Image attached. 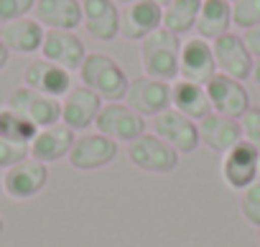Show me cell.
Segmentation results:
<instances>
[{
  "label": "cell",
  "instance_id": "cell-17",
  "mask_svg": "<svg viewBox=\"0 0 260 247\" xmlns=\"http://www.w3.org/2000/svg\"><path fill=\"white\" fill-rule=\"evenodd\" d=\"M23 82H26V87H31V89H36L46 97H54V99L64 97L72 89L69 72L56 66L54 61H46V59L31 61L26 66V72H23Z\"/></svg>",
  "mask_w": 260,
  "mask_h": 247
},
{
  "label": "cell",
  "instance_id": "cell-2",
  "mask_svg": "<svg viewBox=\"0 0 260 247\" xmlns=\"http://www.w3.org/2000/svg\"><path fill=\"white\" fill-rule=\"evenodd\" d=\"M79 77L84 82L87 89H92L94 94H100L102 99L117 102L125 97L127 92V77L125 72L117 66L115 59H110L107 54H87V59L79 66Z\"/></svg>",
  "mask_w": 260,
  "mask_h": 247
},
{
  "label": "cell",
  "instance_id": "cell-26",
  "mask_svg": "<svg viewBox=\"0 0 260 247\" xmlns=\"http://www.w3.org/2000/svg\"><path fill=\"white\" fill-rule=\"evenodd\" d=\"M36 133H39V128L34 125V122H28L26 117H21L11 107H0V138H3V140L31 146Z\"/></svg>",
  "mask_w": 260,
  "mask_h": 247
},
{
  "label": "cell",
  "instance_id": "cell-14",
  "mask_svg": "<svg viewBox=\"0 0 260 247\" xmlns=\"http://www.w3.org/2000/svg\"><path fill=\"white\" fill-rule=\"evenodd\" d=\"M41 56L46 61H54L56 66L74 72L82 66V61L87 59V49L82 44V39L74 31H54L49 28L41 44Z\"/></svg>",
  "mask_w": 260,
  "mask_h": 247
},
{
  "label": "cell",
  "instance_id": "cell-11",
  "mask_svg": "<svg viewBox=\"0 0 260 247\" xmlns=\"http://www.w3.org/2000/svg\"><path fill=\"white\" fill-rule=\"evenodd\" d=\"M214 74H217V64H214L212 44L199 39V36L186 39L181 44V51H179V77L204 87Z\"/></svg>",
  "mask_w": 260,
  "mask_h": 247
},
{
  "label": "cell",
  "instance_id": "cell-8",
  "mask_svg": "<svg viewBox=\"0 0 260 247\" xmlns=\"http://www.w3.org/2000/svg\"><path fill=\"white\" fill-rule=\"evenodd\" d=\"M153 135L166 140L179 153H191L199 146V128L197 122L181 115L179 110L169 107L153 117Z\"/></svg>",
  "mask_w": 260,
  "mask_h": 247
},
{
  "label": "cell",
  "instance_id": "cell-6",
  "mask_svg": "<svg viewBox=\"0 0 260 247\" xmlns=\"http://www.w3.org/2000/svg\"><path fill=\"white\" fill-rule=\"evenodd\" d=\"M212 51H214V64H217L219 74H224L230 79H237V82H242V79H247L252 74L255 59L247 51L242 36L227 31L224 36L212 41Z\"/></svg>",
  "mask_w": 260,
  "mask_h": 247
},
{
  "label": "cell",
  "instance_id": "cell-12",
  "mask_svg": "<svg viewBox=\"0 0 260 247\" xmlns=\"http://www.w3.org/2000/svg\"><path fill=\"white\" fill-rule=\"evenodd\" d=\"M204 89H207V97L212 102V112H217V115L237 120L250 107V94L242 87V82L230 79L219 72L204 84Z\"/></svg>",
  "mask_w": 260,
  "mask_h": 247
},
{
  "label": "cell",
  "instance_id": "cell-24",
  "mask_svg": "<svg viewBox=\"0 0 260 247\" xmlns=\"http://www.w3.org/2000/svg\"><path fill=\"white\" fill-rule=\"evenodd\" d=\"M230 26H232V3H227V0H202L199 18L194 26L199 31V39L214 41L224 36Z\"/></svg>",
  "mask_w": 260,
  "mask_h": 247
},
{
  "label": "cell",
  "instance_id": "cell-7",
  "mask_svg": "<svg viewBox=\"0 0 260 247\" xmlns=\"http://www.w3.org/2000/svg\"><path fill=\"white\" fill-rule=\"evenodd\" d=\"M257 173H260V151L252 143L240 140L237 146H232L224 153L222 179L227 181L230 189H235V191L247 189L250 184L257 181Z\"/></svg>",
  "mask_w": 260,
  "mask_h": 247
},
{
  "label": "cell",
  "instance_id": "cell-20",
  "mask_svg": "<svg viewBox=\"0 0 260 247\" xmlns=\"http://www.w3.org/2000/svg\"><path fill=\"white\" fill-rule=\"evenodd\" d=\"M36 21L49 31H74L82 23V3L79 0H36L34 6Z\"/></svg>",
  "mask_w": 260,
  "mask_h": 247
},
{
  "label": "cell",
  "instance_id": "cell-36",
  "mask_svg": "<svg viewBox=\"0 0 260 247\" xmlns=\"http://www.w3.org/2000/svg\"><path fill=\"white\" fill-rule=\"evenodd\" d=\"M120 3H125V6H127V3H133V0H120Z\"/></svg>",
  "mask_w": 260,
  "mask_h": 247
},
{
  "label": "cell",
  "instance_id": "cell-10",
  "mask_svg": "<svg viewBox=\"0 0 260 247\" xmlns=\"http://www.w3.org/2000/svg\"><path fill=\"white\" fill-rule=\"evenodd\" d=\"M164 26V6L156 0H133L120 13V36L127 41H143Z\"/></svg>",
  "mask_w": 260,
  "mask_h": 247
},
{
  "label": "cell",
  "instance_id": "cell-27",
  "mask_svg": "<svg viewBox=\"0 0 260 247\" xmlns=\"http://www.w3.org/2000/svg\"><path fill=\"white\" fill-rule=\"evenodd\" d=\"M232 23L242 31L260 26V0H235L232 3Z\"/></svg>",
  "mask_w": 260,
  "mask_h": 247
},
{
  "label": "cell",
  "instance_id": "cell-9",
  "mask_svg": "<svg viewBox=\"0 0 260 247\" xmlns=\"http://www.w3.org/2000/svg\"><path fill=\"white\" fill-rule=\"evenodd\" d=\"M125 104L130 110H136L138 115L156 117L158 112L171 107V87L169 82L151 79V77H138L127 84L125 92Z\"/></svg>",
  "mask_w": 260,
  "mask_h": 247
},
{
  "label": "cell",
  "instance_id": "cell-5",
  "mask_svg": "<svg viewBox=\"0 0 260 247\" xmlns=\"http://www.w3.org/2000/svg\"><path fill=\"white\" fill-rule=\"evenodd\" d=\"M127 158L133 161V166L151 171V173H169L176 168L179 163V151L171 148L166 140H161L158 135H148L143 133L141 138H136L127 148Z\"/></svg>",
  "mask_w": 260,
  "mask_h": 247
},
{
  "label": "cell",
  "instance_id": "cell-16",
  "mask_svg": "<svg viewBox=\"0 0 260 247\" xmlns=\"http://www.w3.org/2000/svg\"><path fill=\"white\" fill-rule=\"evenodd\" d=\"M102 110V97L87 87H72L61 102V122L72 130H87Z\"/></svg>",
  "mask_w": 260,
  "mask_h": 247
},
{
  "label": "cell",
  "instance_id": "cell-33",
  "mask_svg": "<svg viewBox=\"0 0 260 247\" xmlns=\"http://www.w3.org/2000/svg\"><path fill=\"white\" fill-rule=\"evenodd\" d=\"M8 56H11V51H8V46L0 41V69H3L6 64H8Z\"/></svg>",
  "mask_w": 260,
  "mask_h": 247
},
{
  "label": "cell",
  "instance_id": "cell-37",
  "mask_svg": "<svg viewBox=\"0 0 260 247\" xmlns=\"http://www.w3.org/2000/svg\"><path fill=\"white\" fill-rule=\"evenodd\" d=\"M0 194H3V179H0Z\"/></svg>",
  "mask_w": 260,
  "mask_h": 247
},
{
  "label": "cell",
  "instance_id": "cell-18",
  "mask_svg": "<svg viewBox=\"0 0 260 247\" xmlns=\"http://www.w3.org/2000/svg\"><path fill=\"white\" fill-rule=\"evenodd\" d=\"M82 23L97 41H112L120 33V11L115 0H82Z\"/></svg>",
  "mask_w": 260,
  "mask_h": 247
},
{
  "label": "cell",
  "instance_id": "cell-3",
  "mask_svg": "<svg viewBox=\"0 0 260 247\" xmlns=\"http://www.w3.org/2000/svg\"><path fill=\"white\" fill-rule=\"evenodd\" d=\"M94 125H97V133L107 135L115 143H120V140L133 143L136 138H141L146 133L143 115H138L136 110H130L127 104H120V102L102 104V110L97 112Z\"/></svg>",
  "mask_w": 260,
  "mask_h": 247
},
{
  "label": "cell",
  "instance_id": "cell-13",
  "mask_svg": "<svg viewBox=\"0 0 260 247\" xmlns=\"http://www.w3.org/2000/svg\"><path fill=\"white\" fill-rule=\"evenodd\" d=\"M49 181V171L46 163L36 161V158H26L16 166H11L3 176V191L16 199V201H26L31 196H36Z\"/></svg>",
  "mask_w": 260,
  "mask_h": 247
},
{
  "label": "cell",
  "instance_id": "cell-31",
  "mask_svg": "<svg viewBox=\"0 0 260 247\" xmlns=\"http://www.w3.org/2000/svg\"><path fill=\"white\" fill-rule=\"evenodd\" d=\"M28 156H31L28 146H23V143H13V140H3V138H0V168H6V171H8L11 166L26 161Z\"/></svg>",
  "mask_w": 260,
  "mask_h": 247
},
{
  "label": "cell",
  "instance_id": "cell-19",
  "mask_svg": "<svg viewBox=\"0 0 260 247\" xmlns=\"http://www.w3.org/2000/svg\"><path fill=\"white\" fill-rule=\"evenodd\" d=\"M72 146H74V130L67 128L64 122H56V125L41 128L36 133L28 151H31V158H36L41 163H51V161H59V158L69 156Z\"/></svg>",
  "mask_w": 260,
  "mask_h": 247
},
{
  "label": "cell",
  "instance_id": "cell-30",
  "mask_svg": "<svg viewBox=\"0 0 260 247\" xmlns=\"http://www.w3.org/2000/svg\"><path fill=\"white\" fill-rule=\"evenodd\" d=\"M34 6H36V0H0V26L26 18L34 11Z\"/></svg>",
  "mask_w": 260,
  "mask_h": 247
},
{
  "label": "cell",
  "instance_id": "cell-15",
  "mask_svg": "<svg viewBox=\"0 0 260 247\" xmlns=\"http://www.w3.org/2000/svg\"><path fill=\"white\" fill-rule=\"evenodd\" d=\"M117 153V143L110 140L102 133H84L74 138V146L69 151V163L79 171H94L107 166Z\"/></svg>",
  "mask_w": 260,
  "mask_h": 247
},
{
  "label": "cell",
  "instance_id": "cell-28",
  "mask_svg": "<svg viewBox=\"0 0 260 247\" xmlns=\"http://www.w3.org/2000/svg\"><path fill=\"white\" fill-rule=\"evenodd\" d=\"M240 211L252 227L260 229V181L240 191Z\"/></svg>",
  "mask_w": 260,
  "mask_h": 247
},
{
  "label": "cell",
  "instance_id": "cell-34",
  "mask_svg": "<svg viewBox=\"0 0 260 247\" xmlns=\"http://www.w3.org/2000/svg\"><path fill=\"white\" fill-rule=\"evenodd\" d=\"M250 77H252V82L260 87V59H255V64H252V74H250Z\"/></svg>",
  "mask_w": 260,
  "mask_h": 247
},
{
  "label": "cell",
  "instance_id": "cell-39",
  "mask_svg": "<svg viewBox=\"0 0 260 247\" xmlns=\"http://www.w3.org/2000/svg\"><path fill=\"white\" fill-rule=\"evenodd\" d=\"M227 3H235V0H227Z\"/></svg>",
  "mask_w": 260,
  "mask_h": 247
},
{
  "label": "cell",
  "instance_id": "cell-29",
  "mask_svg": "<svg viewBox=\"0 0 260 247\" xmlns=\"http://www.w3.org/2000/svg\"><path fill=\"white\" fill-rule=\"evenodd\" d=\"M237 122H240L242 140L252 143V146L260 151V107H252V104H250V107L237 117Z\"/></svg>",
  "mask_w": 260,
  "mask_h": 247
},
{
  "label": "cell",
  "instance_id": "cell-38",
  "mask_svg": "<svg viewBox=\"0 0 260 247\" xmlns=\"http://www.w3.org/2000/svg\"><path fill=\"white\" fill-rule=\"evenodd\" d=\"M0 232H3V219H0Z\"/></svg>",
  "mask_w": 260,
  "mask_h": 247
},
{
  "label": "cell",
  "instance_id": "cell-23",
  "mask_svg": "<svg viewBox=\"0 0 260 247\" xmlns=\"http://www.w3.org/2000/svg\"><path fill=\"white\" fill-rule=\"evenodd\" d=\"M171 107L186 115L189 120H204L207 115H212V102L207 97V89L186 79H179L171 87Z\"/></svg>",
  "mask_w": 260,
  "mask_h": 247
},
{
  "label": "cell",
  "instance_id": "cell-1",
  "mask_svg": "<svg viewBox=\"0 0 260 247\" xmlns=\"http://www.w3.org/2000/svg\"><path fill=\"white\" fill-rule=\"evenodd\" d=\"M179 51H181V41L169 28L161 26L153 33H148L141 41V61H143L146 77L161 79V82L176 79L179 77Z\"/></svg>",
  "mask_w": 260,
  "mask_h": 247
},
{
  "label": "cell",
  "instance_id": "cell-4",
  "mask_svg": "<svg viewBox=\"0 0 260 247\" xmlns=\"http://www.w3.org/2000/svg\"><path fill=\"white\" fill-rule=\"evenodd\" d=\"M6 107H11L13 112H18L21 117L34 122L39 130L61 122V102L54 99V97H46V94H41V92H36L31 87L13 89Z\"/></svg>",
  "mask_w": 260,
  "mask_h": 247
},
{
  "label": "cell",
  "instance_id": "cell-21",
  "mask_svg": "<svg viewBox=\"0 0 260 247\" xmlns=\"http://www.w3.org/2000/svg\"><path fill=\"white\" fill-rule=\"evenodd\" d=\"M199 140L217 151V153H227L232 146H237L242 140V133H240V122L232 120V117H224V115H207L204 120H199Z\"/></svg>",
  "mask_w": 260,
  "mask_h": 247
},
{
  "label": "cell",
  "instance_id": "cell-40",
  "mask_svg": "<svg viewBox=\"0 0 260 247\" xmlns=\"http://www.w3.org/2000/svg\"><path fill=\"white\" fill-rule=\"evenodd\" d=\"M257 239H260V234H257Z\"/></svg>",
  "mask_w": 260,
  "mask_h": 247
},
{
  "label": "cell",
  "instance_id": "cell-32",
  "mask_svg": "<svg viewBox=\"0 0 260 247\" xmlns=\"http://www.w3.org/2000/svg\"><path fill=\"white\" fill-rule=\"evenodd\" d=\"M242 41L247 46V51L252 54V59H260V26H252L242 33Z\"/></svg>",
  "mask_w": 260,
  "mask_h": 247
},
{
  "label": "cell",
  "instance_id": "cell-35",
  "mask_svg": "<svg viewBox=\"0 0 260 247\" xmlns=\"http://www.w3.org/2000/svg\"><path fill=\"white\" fill-rule=\"evenodd\" d=\"M156 3H158V6H169V3H171V0H156Z\"/></svg>",
  "mask_w": 260,
  "mask_h": 247
},
{
  "label": "cell",
  "instance_id": "cell-25",
  "mask_svg": "<svg viewBox=\"0 0 260 247\" xmlns=\"http://www.w3.org/2000/svg\"><path fill=\"white\" fill-rule=\"evenodd\" d=\"M202 0H171L169 6H164V28H169L176 36L189 33L197 26Z\"/></svg>",
  "mask_w": 260,
  "mask_h": 247
},
{
  "label": "cell",
  "instance_id": "cell-22",
  "mask_svg": "<svg viewBox=\"0 0 260 247\" xmlns=\"http://www.w3.org/2000/svg\"><path fill=\"white\" fill-rule=\"evenodd\" d=\"M46 28L36 18H18L0 28V41L8 46V51L16 54H36L41 51Z\"/></svg>",
  "mask_w": 260,
  "mask_h": 247
}]
</instances>
